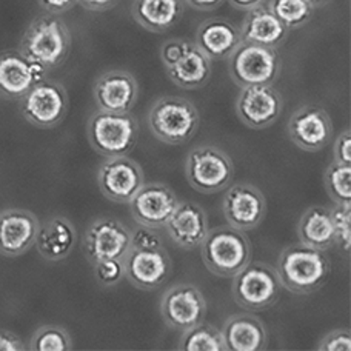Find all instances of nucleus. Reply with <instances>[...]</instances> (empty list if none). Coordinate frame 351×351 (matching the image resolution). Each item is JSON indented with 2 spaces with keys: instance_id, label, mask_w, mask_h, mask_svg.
I'll list each match as a JSON object with an SVG mask.
<instances>
[{
  "instance_id": "f03ea898",
  "label": "nucleus",
  "mask_w": 351,
  "mask_h": 351,
  "mask_svg": "<svg viewBox=\"0 0 351 351\" xmlns=\"http://www.w3.org/2000/svg\"><path fill=\"white\" fill-rule=\"evenodd\" d=\"M70 49V29L59 14H51V12L36 17L29 23L19 47V51L25 58L47 68L48 71L64 64Z\"/></svg>"
},
{
  "instance_id": "aec40b11",
  "label": "nucleus",
  "mask_w": 351,
  "mask_h": 351,
  "mask_svg": "<svg viewBox=\"0 0 351 351\" xmlns=\"http://www.w3.org/2000/svg\"><path fill=\"white\" fill-rule=\"evenodd\" d=\"M39 219L28 210L8 208L0 213V254L17 258L36 243Z\"/></svg>"
},
{
  "instance_id": "39448f33",
  "label": "nucleus",
  "mask_w": 351,
  "mask_h": 351,
  "mask_svg": "<svg viewBox=\"0 0 351 351\" xmlns=\"http://www.w3.org/2000/svg\"><path fill=\"white\" fill-rule=\"evenodd\" d=\"M199 111L179 96L159 97L148 112V125L156 139L168 145H184L197 133Z\"/></svg>"
},
{
  "instance_id": "473e14b6",
  "label": "nucleus",
  "mask_w": 351,
  "mask_h": 351,
  "mask_svg": "<svg viewBox=\"0 0 351 351\" xmlns=\"http://www.w3.org/2000/svg\"><path fill=\"white\" fill-rule=\"evenodd\" d=\"M331 222L335 230V245H339L346 254H350L351 248V205L335 204L330 208Z\"/></svg>"
},
{
  "instance_id": "7c9ffc66",
  "label": "nucleus",
  "mask_w": 351,
  "mask_h": 351,
  "mask_svg": "<svg viewBox=\"0 0 351 351\" xmlns=\"http://www.w3.org/2000/svg\"><path fill=\"white\" fill-rule=\"evenodd\" d=\"M324 186L335 204L351 205V165L331 162L324 173Z\"/></svg>"
},
{
  "instance_id": "5701e85b",
  "label": "nucleus",
  "mask_w": 351,
  "mask_h": 351,
  "mask_svg": "<svg viewBox=\"0 0 351 351\" xmlns=\"http://www.w3.org/2000/svg\"><path fill=\"white\" fill-rule=\"evenodd\" d=\"M76 241L77 233L70 219L53 216L39 227L34 245L43 259L59 262L71 254Z\"/></svg>"
},
{
  "instance_id": "a878e982",
  "label": "nucleus",
  "mask_w": 351,
  "mask_h": 351,
  "mask_svg": "<svg viewBox=\"0 0 351 351\" xmlns=\"http://www.w3.org/2000/svg\"><path fill=\"white\" fill-rule=\"evenodd\" d=\"M174 85L184 90H199L211 77V60L200 51L196 43L188 40L180 58L165 68Z\"/></svg>"
},
{
  "instance_id": "4468645a",
  "label": "nucleus",
  "mask_w": 351,
  "mask_h": 351,
  "mask_svg": "<svg viewBox=\"0 0 351 351\" xmlns=\"http://www.w3.org/2000/svg\"><path fill=\"white\" fill-rule=\"evenodd\" d=\"M284 99L273 85L242 88L236 100V114L252 130H265L279 121Z\"/></svg>"
},
{
  "instance_id": "9b49d317",
  "label": "nucleus",
  "mask_w": 351,
  "mask_h": 351,
  "mask_svg": "<svg viewBox=\"0 0 351 351\" xmlns=\"http://www.w3.org/2000/svg\"><path fill=\"white\" fill-rule=\"evenodd\" d=\"M160 315L171 330L185 331L205 321L206 300L197 287L176 285L162 294Z\"/></svg>"
},
{
  "instance_id": "58836bf2",
  "label": "nucleus",
  "mask_w": 351,
  "mask_h": 351,
  "mask_svg": "<svg viewBox=\"0 0 351 351\" xmlns=\"http://www.w3.org/2000/svg\"><path fill=\"white\" fill-rule=\"evenodd\" d=\"M28 347L16 333L8 330H0V351H23Z\"/></svg>"
},
{
  "instance_id": "b1692460",
  "label": "nucleus",
  "mask_w": 351,
  "mask_h": 351,
  "mask_svg": "<svg viewBox=\"0 0 351 351\" xmlns=\"http://www.w3.org/2000/svg\"><path fill=\"white\" fill-rule=\"evenodd\" d=\"M222 336L227 351H262L268 346L265 325L250 313L230 316L223 324Z\"/></svg>"
},
{
  "instance_id": "7ed1b4c3",
  "label": "nucleus",
  "mask_w": 351,
  "mask_h": 351,
  "mask_svg": "<svg viewBox=\"0 0 351 351\" xmlns=\"http://www.w3.org/2000/svg\"><path fill=\"white\" fill-rule=\"evenodd\" d=\"M200 256L208 271L221 278H233L252 261V242L245 231L231 225L208 230L200 243Z\"/></svg>"
},
{
  "instance_id": "412c9836",
  "label": "nucleus",
  "mask_w": 351,
  "mask_h": 351,
  "mask_svg": "<svg viewBox=\"0 0 351 351\" xmlns=\"http://www.w3.org/2000/svg\"><path fill=\"white\" fill-rule=\"evenodd\" d=\"M194 43L210 60H225L242 43L241 28L222 17L206 19L199 25Z\"/></svg>"
},
{
  "instance_id": "f257e3e1",
  "label": "nucleus",
  "mask_w": 351,
  "mask_h": 351,
  "mask_svg": "<svg viewBox=\"0 0 351 351\" xmlns=\"http://www.w3.org/2000/svg\"><path fill=\"white\" fill-rule=\"evenodd\" d=\"M276 271L282 288L306 296L325 285L330 276V262L325 252L299 242L280 253Z\"/></svg>"
},
{
  "instance_id": "6ab92c4d",
  "label": "nucleus",
  "mask_w": 351,
  "mask_h": 351,
  "mask_svg": "<svg viewBox=\"0 0 351 351\" xmlns=\"http://www.w3.org/2000/svg\"><path fill=\"white\" fill-rule=\"evenodd\" d=\"M93 96L100 111L131 112L139 96V86L131 73L110 70L94 82Z\"/></svg>"
},
{
  "instance_id": "6e6552de",
  "label": "nucleus",
  "mask_w": 351,
  "mask_h": 351,
  "mask_svg": "<svg viewBox=\"0 0 351 351\" xmlns=\"http://www.w3.org/2000/svg\"><path fill=\"white\" fill-rule=\"evenodd\" d=\"M233 82L241 86L273 85L280 73V59L274 48L243 42L228 58Z\"/></svg>"
},
{
  "instance_id": "393cba45",
  "label": "nucleus",
  "mask_w": 351,
  "mask_h": 351,
  "mask_svg": "<svg viewBox=\"0 0 351 351\" xmlns=\"http://www.w3.org/2000/svg\"><path fill=\"white\" fill-rule=\"evenodd\" d=\"M241 34L243 42L256 43V45L279 48L285 42L288 29L265 3L247 11L243 19Z\"/></svg>"
},
{
  "instance_id": "cd10ccee",
  "label": "nucleus",
  "mask_w": 351,
  "mask_h": 351,
  "mask_svg": "<svg viewBox=\"0 0 351 351\" xmlns=\"http://www.w3.org/2000/svg\"><path fill=\"white\" fill-rule=\"evenodd\" d=\"M299 242L321 252L335 247V230L330 208L324 205H313L302 215L298 225Z\"/></svg>"
},
{
  "instance_id": "ea45409f",
  "label": "nucleus",
  "mask_w": 351,
  "mask_h": 351,
  "mask_svg": "<svg viewBox=\"0 0 351 351\" xmlns=\"http://www.w3.org/2000/svg\"><path fill=\"white\" fill-rule=\"evenodd\" d=\"M39 5L47 12L51 14H62V12L68 11L77 3V0H37Z\"/></svg>"
},
{
  "instance_id": "bb28decb",
  "label": "nucleus",
  "mask_w": 351,
  "mask_h": 351,
  "mask_svg": "<svg viewBox=\"0 0 351 351\" xmlns=\"http://www.w3.org/2000/svg\"><path fill=\"white\" fill-rule=\"evenodd\" d=\"M131 14L147 31L165 33L184 17V0H134Z\"/></svg>"
},
{
  "instance_id": "37998d69",
  "label": "nucleus",
  "mask_w": 351,
  "mask_h": 351,
  "mask_svg": "<svg viewBox=\"0 0 351 351\" xmlns=\"http://www.w3.org/2000/svg\"><path fill=\"white\" fill-rule=\"evenodd\" d=\"M228 2L231 6H233V8L247 12L248 10L256 8V6L265 3L267 0H228Z\"/></svg>"
},
{
  "instance_id": "79ce46f5",
  "label": "nucleus",
  "mask_w": 351,
  "mask_h": 351,
  "mask_svg": "<svg viewBox=\"0 0 351 351\" xmlns=\"http://www.w3.org/2000/svg\"><path fill=\"white\" fill-rule=\"evenodd\" d=\"M184 2L197 11H213L219 8L225 0H184Z\"/></svg>"
},
{
  "instance_id": "423d86ee",
  "label": "nucleus",
  "mask_w": 351,
  "mask_h": 351,
  "mask_svg": "<svg viewBox=\"0 0 351 351\" xmlns=\"http://www.w3.org/2000/svg\"><path fill=\"white\" fill-rule=\"evenodd\" d=\"M282 284L276 268L265 262L250 261L239 273L233 276L231 294L234 302L248 311L269 310L278 302Z\"/></svg>"
},
{
  "instance_id": "9d476101",
  "label": "nucleus",
  "mask_w": 351,
  "mask_h": 351,
  "mask_svg": "<svg viewBox=\"0 0 351 351\" xmlns=\"http://www.w3.org/2000/svg\"><path fill=\"white\" fill-rule=\"evenodd\" d=\"M131 250V230L114 217H97L85 231L84 253L88 262L122 259Z\"/></svg>"
},
{
  "instance_id": "e433bc0d",
  "label": "nucleus",
  "mask_w": 351,
  "mask_h": 351,
  "mask_svg": "<svg viewBox=\"0 0 351 351\" xmlns=\"http://www.w3.org/2000/svg\"><path fill=\"white\" fill-rule=\"evenodd\" d=\"M333 162L351 165V131L346 130L337 136L333 145Z\"/></svg>"
},
{
  "instance_id": "a19ab883",
  "label": "nucleus",
  "mask_w": 351,
  "mask_h": 351,
  "mask_svg": "<svg viewBox=\"0 0 351 351\" xmlns=\"http://www.w3.org/2000/svg\"><path fill=\"white\" fill-rule=\"evenodd\" d=\"M77 3L84 6L88 11H96V12H102V11H108L119 3V0H77Z\"/></svg>"
},
{
  "instance_id": "72a5a7b5",
  "label": "nucleus",
  "mask_w": 351,
  "mask_h": 351,
  "mask_svg": "<svg viewBox=\"0 0 351 351\" xmlns=\"http://www.w3.org/2000/svg\"><path fill=\"white\" fill-rule=\"evenodd\" d=\"M94 276L102 287H114L125 278L122 259H105L93 263Z\"/></svg>"
},
{
  "instance_id": "2eb2a0df",
  "label": "nucleus",
  "mask_w": 351,
  "mask_h": 351,
  "mask_svg": "<svg viewBox=\"0 0 351 351\" xmlns=\"http://www.w3.org/2000/svg\"><path fill=\"white\" fill-rule=\"evenodd\" d=\"M143 182L145 178L141 165L128 156L106 158L97 171L100 193L116 204H128Z\"/></svg>"
},
{
  "instance_id": "ddd939ff",
  "label": "nucleus",
  "mask_w": 351,
  "mask_h": 351,
  "mask_svg": "<svg viewBox=\"0 0 351 351\" xmlns=\"http://www.w3.org/2000/svg\"><path fill=\"white\" fill-rule=\"evenodd\" d=\"M288 136L298 148L317 153L333 139V122L321 106L302 105L288 121Z\"/></svg>"
},
{
  "instance_id": "a211bd4d",
  "label": "nucleus",
  "mask_w": 351,
  "mask_h": 351,
  "mask_svg": "<svg viewBox=\"0 0 351 351\" xmlns=\"http://www.w3.org/2000/svg\"><path fill=\"white\" fill-rule=\"evenodd\" d=\"M47 68L25 58L19 49L0 53V96L23 97L37 82L47 79Z\"/></svg>"
},
{
  "instance_id": "dca6fc26",
  "label": "nucleus",
  "mask_w": 351,
  "mask_h": 351,
  "mask_svg": "<svg viewBox=\"0 0 351 351\" xmlns=\"http://www.w3.org/2000/svg\"><path fill=\"white\" fill-rule=\"evenodd\" d=\"M130 211L134 221L148 228H165L168 219L178 208L179 200L170 186L159 182H148L130 200Z\"/></svg>"
},
{
  "instance_id": "f8f14e48",
  "label": "nucleus",
  "mask_w": 351,
  "mask_h": 351,
  "mask_svg": "<svg viewBox=\"0 0 351 351\" xmlns=\"http://www.w3.org/2000/svg\"><path fill=\"white\" fill-rule=\"evenodd\" d=\"M125 278L143 291H153L170 279L173 262L164 247L152 250L131 248L123 258Z\"/></svg>"
},
{
  "instance_id": "c9c22d12",
  "label": "nucleus",
  "mask_w": 351,
  "mask_h": 351,
  "mask_svg": "<svg viewBox=\"0 0 351 351\" xmlns=\"http://www.w3.org/2000/svg\"><path fill=\"white\" fill-rule=\"evenodd\" d=\"M162 247V237L156 233L154 228H148L141 225L139 228L131 231V248L152 250Z\"/></svg>"
},
{
  "instance_id": "20e7f679",
  "label": "nucleus",
  "mask_w": 351,
  "mask_h": 351,
  "mask_svg": "<svg viewBox=\"0 0 351 351\" xmlns=\"http://www.w3.org/2000/svg\"><path fill=\"white\" fill-rule=\"evenodd\" d=\"M88 142L104 158H119L133 152L139 123L131 112H108L97 110L86 125Z\"/></svg>"
},
{
  "instance_id": "1a4fd4ad",
  "label": "nucleus",
  "mask_w": 351,
  "mask_h": 351,
  "mask_svg": "<svg viewBox=\"0 0 351 351\" xmlns=\"http://www.w3.org/2000/svg\"><path fill=\"white\" fill-rule=\"evenodd\" d=\"M21 100L22 116L37 128H54L64 121L70 100L65 86L54 80L37 82Z\"/></svg>"
},
{
  "instance_id": "2f4dec72",
  "label": "nucleus",
  "mask_w": 351,
  "mask_h": 351,
  "mask_svg": "<svg viewBox=\"0 0 351 351\" xmlns=\"http://www.w3.org/2000/svg\"><path fill=\"white\" fill-rule=\"evenodd\" d=\"M28 350L31 351H70L73 339L68 331L59 325H43L34 331L29 339Z\"/></svg>"
},
{
  "instance_id": "0eeeda50",
  "label": "nucleus",
  "mask_w": 351,
  "mask_h": 351,
  "mask_svg": "<svg viewBox=\"0 0 351 351\" xmlns=\"http://www.w3.org/2000/svg\"><path fill=\"white\" fill-rule=\"evenodd\" d=\"M188 184L202 194H215L233 182L234 167L228 154L215 145H199L185 159Z\"/></svg>"
},
{
  "instance_id": "c03bdc74",
  "label": "nucleus",
  "mask_w": 351,
  "mask_h": 351,
  "mask_svg": "<svg viewBox=\"0 0 351 351\" xmlns=\"http://www.w3.org/2000/svg\"><path fill=\"white\" fill-rule=\"evenodd\" d=\"M306 2H308L313 8H321V6L330 3L331 0H306Z\"/></svg>"
},
{
  "instance_id": "c85d7f7f",
  "label": "nucleus",
  "mask_w": 351,
  "mask_h": 351,
  "mask_svg": "<svg viewBox=\"0 0 351 351\" xmlns=\"http://www.w3.org/2000/svg\"><path fill=\"white\" fill-rule=\"evenodd\" d=\"M178 350L180 351H227L222 331L205 321L182 331Z\"/></svg>"
},
{
  "instance_id": "c756f323",
  "label": "nucleus",
  "mask_w": 351,
  "mask_h": 351,
  "mask_svg": "<svg viewBox=\"0 0 351 351\" xmlns=\"http://www.w3.org/2000/svg\"><path fill=\"white\" fill-rule=\"evenodd\" d=\"M267 6L288 31L302 28L311 21L315 12V8L306 0H269Z\"/></svg>"
},
{
  "instance_id": "f704fd0d",
  "label": "nucleus",
  "mask_w": 351,
  "mask_h": 351,
  "mask_svg": "<svg viewBox=\"0 0 351 351\" xmlns=\"http://www.w3.org/2000/svg\"><path fill=\"white\" fill-rule=\"evenodd\" d=\"M319 351H350L351 350V333L348 328H337L324 336L319 346Z\"/></svg>"
},
{
  "instance_id": "f3484780",
  "label": "nucleus",
  "mask_w": 351,
  "mask_h": 351,
  "mask_svg": "<svg viewBox=\"0 0 351 351\" xmlns=\"http://www.w3.org/2000/svg\"><path fill=\"white\" fill-rule=\"evenodd\" d=\"M222 211L228 225L247 233L263 221L267 215V200L258 186L234 184L223 194Z\"/></svg>"
},
{
  "instance_id": "4c0bfd02",
  "label": "nucleus",
  "mask_w": 351,
  "mask_h": 351,
  "mask_svg": "<svg viewBox=\"0 0 351 351\" xmlns=\"http://www.w3.org/2000/svg\"><path fill=\"white\" fill-rule=\"evenodd\" d=\"M188 40H182V39H171V40H167L164 45L160 48V60L164 66H170L171 64H174L176 60H178L182 53L185 51V47H186Z\"/></svg>"
},
{
  "instance_id": "4be33fe9",
  "label": "nucleus",
  "mask_w": 351,
  "mask_h": 351,
  "mask_svg": "<svg viewBox=\"0 0 351 351\" xmlns=\"http://www.w3.org/2000/svg\"><path fill=\"white\" fill-rule=\"evenodd\" d=\"M165 228L176 245L184 250H194L208 233V217L194 202H179Z\"/></svg>"
}]
</instances>
